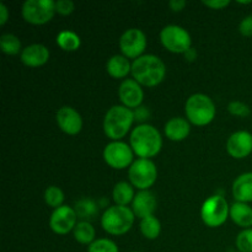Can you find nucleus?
Here are the masks:
<instances>
[{"label":"nucleus","mask_w":252,"mask_h":252,"mask_svg":"<svg viewBox=\"0 0 252 252\" xmlns=\"http://www.w3.org/2000/svg\"><path fill=\"white\" fill-rule=\"evenodd\" d=\"M226 152L235 159H244L252 153V134L248 130L234 132L226 140Z\"/></svg>","instance_id":"2eb2a0df"},{"label":"nucleus","mask_w":252,"mask_h":252,"mask_svg":"<svg viewBox=\"0 0 252 252\" xmlns=\"http://www.w3.org/2000/svg\"><path fill=\"white\" fill-rule=\"evenodd\" d=\"M134 252H139V251H134Z\"/></svg>","instance_id":"58836bf2"},{"label":"nucleus","mask_w":252,"mask_h":252,"mask_svg":"<svg viewBox=\"0 0 252 252\" xmlns=\"http://www.w3.org/2000/svg\"><path fill=\"white\" fill-rule=\"evenodd\" d=\"M140 231L148 240H155L161 233V223L155 216L147 217L140 221Z\"/></svg>","instance_id":"393cba45"},{"label":"nucleus","mask_w":252,"mask_h":252,"mask_svg":"<svg viewBox=\"0 0 252 252\" xmlns=\"http://www.w3.org/2000/svg\"><path fill=\"white\" fill-rule=\"evenodd\" d=\"M228 111L230 115L236 116V117H248L251 113V108L246 105L243 101L234 100L231 102H229L228 105Z\"/></svg>","instance_id":"7c9ffc66"},{"label":"nucleus","mask_w":252,"mask_h":252,"mask_svg":"<svg viewBox=\"0 0 252 252\" xmlns=\"http://www.w3.org/2000/svg\"><path fill=\"white\" fill-rule=\"evenodd\" d=\"M230 218L236 225L244 229L252 226V207L248 203L235 202L230 207Z\"/></svg>","instance_id":"412c9836"},{"label":"nucleus","mask_w":252,"mask_h":252,"mask_svg":"<svg viewBox=\"0 0 252 252\" xmlns=\"http://www.w3.org/2000/svg\"><path fill=\"white\" fill-rule=\"evenodd\" d=\"M112 197L113 201H115V203L117 206L127 207L128 204L132 203L135 197L132 184H128L126 181H121L118 184H116L115 187H113Z\"/></svg>","instance_id":"4be33fe9"},{"label":"nucleus","mask_w":252,"mask_h":252,"mask_svg":"<svg viewBox=\"0 0 252 252\" xmlns=\"http://www.w3.org/2000/svg\"><path fill=\"white\" fill-rule=\"evenodd\" d=\"M132 211L135 217L144 219L147 217L154 216L157 211V197L149 189L139 191L135 193L134 199L132 202Z\"/></svg>","instance_id":"dca6fc26"},{"label":"nucleus","mask_w":252,"mask_h":252,"mask_svg":"<svg viewBox=\"0 0 252 252\" xmlns=\"http://www.w3.org/2000/svg\"><path fill=\"white\" fill-rule=\"evenodd\" d=\"M203 4L211 9L220 10L230 4V0H203Z\"/></svg>","instance_id":"f704fd0d"},{"label":"nucleus","mask_w":252,"mask_h":252,"mask_svg":"<svg viewBox=\"0 0 252 252\" xmlns=\"http://www.w3.org/2000/svg\"><path fill=\"white\" fill-rule=\"evenodd\" d=\"M103 160L108 166L116 170H123L133 164L134 152L132 147L121 140H112L103 149Z\"/></svg>","instance_id":"9d476101"},{"label":"nucleus","mask_w":252,"mask_h":252,"mask_svg":"<svg viewBox=\"0 0 252 252\" xmlns=\"http://www.w3.org/2000/svg\"><path fill=\"white\" fill-rule=\"evenodd\" d=\"M56 12V1L53 0H26L21 7L25 21L32 25L47 24Z\"/></svg>","instance_id":"1a4fd4ad"},{"label":"nucleus","mask_w":252,"mask_h":252,"mask_svg":"<svg viewBox=\"0 0 252 252\" xmlns=\"http://www.w3.org/2000/svg\"><path fill=\"white\" fill-rule=\"evenodd\" d=\"M135 121L133 110L123 105H115L103 117V132L110 139L121 140L132 128Z\"/></svg>","instance_id":"7ed1b4c3"},{"label":"nucleus","mask_w":252,"mask_h":252,"mask_svg":"<svg viewBox=\"0 0 252 252\" xmlns=\"http://www.w3.org/2000/svg\"><path fill=\"white\" fill-rule=\"evenodd\" d=\"M230 217V207L223 196L213 194L203 202L201 207V218L209 228H218Z\"/></svg>","instance_id":"423d86ee"},{"label":"nucleus","mask_w":252,"mask_h":252,"mask_svg":"<svg viewBox=\"0 0 252 252\" xmlns=\"http://www.w3.org/2000/svg\"><path fill=\"white\" fill-rule=\"evenodd\" d=\"M0 48L2 53L7 56H15V54H21V41L17 36L12 33H4L0 36Z\"/></svg>","instance_id":"a878e982"},{"label":"nucleus","mask_w":252,"mask_h":252,"mask_svg":"<svg viewBox=\"0 0 252 252\" xmlns=\"http://www.w3.org/2000/svg\"><path fill=\"white\" fill-rule=\"evenodd\" d=\"M44 201L48 207L57 209L63 206L64 202V193L59 187L49 186L44 191Z\"/></svg>","instance_id":"cd10ccee"},{"label":"nucleus","mask_w":252,"mask_h":252,"mask_svg":"<svg viewBox=\"0 0 252 252\" xmlns=\"http://www.w3.org/2000/svg\"><path fill=\"white\" fill-rule=\"evenodd\" d=\"M75 212L78 214V218L88 219L93 218L97 212V206L93 199L83 198L75 203Z\"/></svg>","instance_id":"bb28decb"},{"label":"nucleus","mask_w":252,"mask_h":252,"mask_svg":"<svg viewBox=\"0 0 252 252\" xmlns=\"http://www.w3.org/2000/svg\"><path fill=\"white\" fill-rule=\"evenodd\" d=\"M239 31L245 37L252 36V15H249L241 20L240 25H239Z\"/></svg>","instance_id":"473e14b6"},{"label":"nucleus","mask_w":252,"mask_h":252,"mask_svg":"<svg viewBox=\"0 0 252 252\" xmlns=\"http://www.w3.org/2000/svg\"><path fill=\"white\" fill-rule=\"evenodd\" d=\"M76 224H78V214L75 209L64 204L54 209L49 218V226L53 233L58 235H65L69 231L74 230Z\"/></svg>","instance_id":"f8f14e48"},{"label":"nucleus","mask_w":252,"mask_h":252,"mask_svg":"<svg viewBox=\"0 0 252 252\" xmlns=\"http://www.w3.org/2000/svg\"><path fill=\"white\" fill-rule=\"evenodd\" d=\"M88 252H120L118 246L115 241L110 239H97L90 244L88 248Z\"/></svg>","instance_id":"c85d7f7f"},{"label":"nucleus","mask_w":252,"mask_h":252,"mask_svg":"<svg viewBox=\"0 0 252 252\" xmlns=\"http://www.w3.org/2000/svg\"><path fill=\"white\" fill-rule=\"evenodd\" d=\"M147 48V36L137 27L126 30L120 37V49L128 59H137Z\"/></svg>","instance_id":"9b49d317"},{"label":"nucleus","mask_w":252,"mask_h":252,"mask_svg":"<svg viewBox=\"0 0 252 252\" xmlns=\"http://www.w3.org/2000/svg\"><path fill=\"white\" fill-rule=\"evenodd\" d=\"M185 112L189 122L194 126H207L214 120L217 113L216 105L208 95L193 94L189 96L185 105Z\"/></svg>","instance_id":"20e7f679"},{"label":"nucleus","mask_w":252,"mask_h":252,"mask_svg":"<svg viewBox=\"0 0 252 252\" xmlns=\"http://www.w3.org/2000/svg\"><path fill=\"white\" fill-rule=\"evenodd\" d=\"M132 75L142 86L153 88L161 83L166 75V66L162 59L155 54H143L132 63Z\"/></svg>","instance_id":"f257e3e1"},{"label":"nucleus","mask_w":252,"mask_h":252,"mask_svg":"<svg viewBox=\"0 0 252 252\" xmlns=\"http://www.w3.org/2000/svg\"><path fill=\"white\" fill-rule=\"evenodd\" d=\"M9 20V9L4 2H0V25L4 26Z\"/></svg>","instance_id":"c9c22d12"},{"label":"nucleus","mask_w":252,"mask_h":252,"mask_svg":"<svg viewBox=\"0 0 252 252\" xmlns=\"http://www.w3.org/2000/svg\"><path fill=\"white\" fill-rule=\"evenodd\" d=\"M185 56H186V58L189 59V61H193V59L196 58V52H194L193 48H191L189 51H187L186 53H185Z\"/></svg>","instance_id":"4c0bfd02"},{"label":"nucleus","mask_w":252,"mask_h":252,"mask_svg":"<svg viewBox=\"0 0 252 252\" xmlns=\"http://www.w3.org/2000/svg\"><path fill=\"white\" fill-rule=\"evenodd\" d=\"M134 213L132 208L126 206L108 207L101 217V225L106 233L111 235H123L128 233L134 223Z\"/></svg>","instance_id":"39448f33"},{"label":"nucleus","mask_w":252,"mask_h":252,"mask_svg":"<svg viewBox=\"0 0 252 252\" xmlns=\"http://www.w3.org/2000/svg\"><path fill=\"white\" fill-rule=\"evenodd\" d=\"M128 177L133 187L139 191L149 189L158 179V169L150 159H137L128 169Z\"/></svg>","instance_id":"0eeeda50"},{"label":"nucleus","mask_w":252,"mask_h":252,"mask_svg":"<svg viewBox=\"0 0 252 252\" xmlns=\"http://www.w3.org/2000/svg\"><path fill=\"white\" fill-rule=\"evenodd\" d=\"M133 113H134L135 121H139V122H144L145 120H149L150 117L149 110L145 106H139L133 111Z\"/></svg>","instance_id":"72a5a7b5"},{"label":"nucleus","mask_w":252,"mask_h":252,"mask_svg":"<svg viewBox=\"0 0 252 252\" xmlns=\"http://www.w3.org/2000/svg\"><path fill=\"white\" fill-rule=\"evenodd\" d=\"M233 196L236 202L251 203L252 202V172H245L236 177L233 182Z\"/></svg>","instance_id":"6ab92c4d"},{"label":"nucleus","mask_w":252,"mask_h":252,"mask_svg":"<svg viewBox=\"0 0 252 252\" xmlns=\"http://www.w3.org/2000/svg\"><path fill=\"white\" fill-rule=\"evenodd\" d=\"M20 58L26 66L37 68V66L44 65L48 62L49 49L41 43L30 44L22 49Z\"/></svg>","instance_id":"f3484780"},{"label":"nucleus","mask_w":252,"mask_h":252,"mask_svg":"<svg viewBox=\"0 0 252 252\" xmlns=\"http://www.w3.org/2000/svg\"><path fill=\"white\" fill-rule=\"evenodd\" d=\"M118 97L123 106L128 108H137L142 106L144 98V91L142 85L134 79H125L118 88Z\"/></svg>","instance_id":"ddd939ff"},{"label":"nucleus","mask_w":252,"mask_h":252,"mask_svg":"<svg viewBox=\"0 0 252 252\" xmlns=\"http://www.w3.org/2000/svg\"><path fill=\"white\" fill-rule=\"evenodd\" d=\"M161 44L172 53L185 54L191 49L192 38L186 29L179 25H167L160 31Z\"/></svg>","instance_id":"6e6552de"},{"label":"nucleus","mask_w":252,"mask_h":252,"mask_svg":"<svg viewBox=\"0 0 252 252\" xmlns=\"http://www.w3.org/2000/svg\"><path fill=\"white\" fill-rule=\"evenodd\" d=\"M165 135L172 142H181L189 137L191 132V125L189 120L182 117H172L165 125Z\"/></svg>","instance_id":"a211bd4d"},{"label":"nucleus","mask_w":252,"mask_h":252,"mask_svg":"<svg viewBox=\"0 0 252 252\" xmlns=\"http://www.w3.org/2000/svg\"><path fill=\"white\" fill-rule=\"evenodd\" d=\"M129 145L140 159H150L161 150L162 138L154 126L142 123L130 133Z\"/></svg>","instance_id":"f03ea898"},{"label":"nucleus","mask_w":252,"mask_h":252,"mask_svg":"<svg viewBox=\"0 0 252 252\" xmlns=\"http://www.w3.org/2000/svg\"><path fill=\"white\" fill-rule=\"evenodd\" d=\"M56 121L58 127L69 135H75L83 129L81 115L70 106H63L56 113Z\"/></svg>","instance_id":"4468645a"},{"label":"nucleus","mask_w":252,"mask_h":252,"mask_svg":"<svg viewBox=\"0 0 252 252\" xmlns=\"http://www.w3.org/2000/svg\"><path fill=\"white\" fill-rule=\"evenodd\" d=\"M75 9V4L71 0H58L56 1V11L61 15H70Z\"/></svg>","instance_id":"2f4dec72"},{"label":"nucleus","mask_w":252,"mask_h":252,"mask_svg":"<svg viewBox=\"0 0 252 252\" xmlns=\"http://www.w3.org/2000/svg\"><path fill=\"white\" fill-rule=\"evenodd\" d=\"M187 2L185 0H170L169 6L172 11H181L186 6Z\"/></svg>","instance_id":"e433bc0d"},{"label":"nucleus","mask_w":252,"mask_h":252,"mask_svg":"<svg viewBox=\"0 0 252 252\" xmlns=\"http://www.w3.org/2000/svg\"><path fill=\"white\" fill-rule=\"evenodd\" d=\"M106 70L112 78L122 79L132 71V64L123 54H115L106 63Z\"/></svg>","instance_id":"aec40b11"},{"label":"nucleus","mask_w":252,"mask_h":252,"mask_svg":"<svg viewBox=\"0 0 252 252\" xmlns=\"http://www.w3.org/2000/svg\"><path fill=\"white\" fill-rule=\"evenodd\" d=\"M57 44L63 51L74 52L80 47L81 39L76 32L71 31V30H63L57 34Z\"/></svg>","instance_id":"5701e85b"},{"label":"nucleus","mask_w":252,"mask_h":252,"mask_svg":"<svg viewBox=\"0 0 252 252\" xmlns=\"http://www.w3.org/2000/svg\"><path fill=\"white\" fill-rule=\"evenodd\" d=\"M236 248L239 252H252V228L244 229L236 236Z\"/></svg>","instance_id":"c756f323"},{"label":"nucleus","mask_w":252,"mask_h":252,"mask_svg":"<svg viewBox=\"0 0 252 252\" xmlns=\"http://www.w3.org/2000/svg\"><path fill=\"white\" fill-rule=\"evenodd\" d=\"M74 239L79 244L83 245H90L95 241V229L89 221L83 220L79 221L76 226L74 228Z\"/></svg>","instance_id":"b1692460"}]
</instances>
